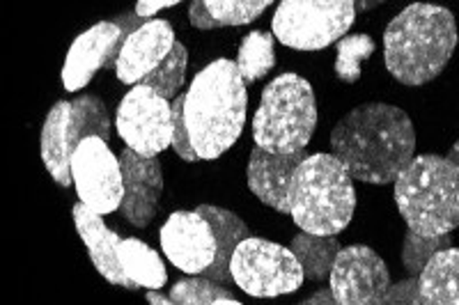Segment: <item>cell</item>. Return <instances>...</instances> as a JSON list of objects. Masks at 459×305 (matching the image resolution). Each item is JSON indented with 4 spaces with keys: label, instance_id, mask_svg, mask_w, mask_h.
<instances>
[{
    "label": "cell",
    "instance_id": "obj_1",
    "mask_svg": "<svg viewBox=\"0 0 459 305\" xmlns=\"http://www.w3.org/2000/svg\"><path fill=\"white\" fill-rule=\"evenodd\" d=\"M331 152L344 163L351 179L363 184H395L416 156V131L397 106L360 104L331 131Z\"/></svg>",
    "mask_w": 459,
    "mask_h": 305
},
{
    "label": "cell",
    "instance_id": "obj_2",
    "mask_svg": "<svg viewBox=\"0 0 459 305\" xmlns=\"http://www.w3.org/2000/svg\"><path fill=\"white\" fill-rule=\"evenodd\" d=\"M457 39L448 7L411 3L384 30V63L397 83L420 88L448 67Z\"/></svg>",
    "mask_w": 459,
    "mask_h": 305
},
{
    "label": "cell",
    "instance_id": "obj_3",
    "mask_svg": "<svg viewBox=\"0 0 459 305\" xmlns=\"http://www.w3.org/2000/svg\"><path fill=\"white\" fill-rule=\"evenodd\" d=\"M248 92L235 60L219 57L195 74L186 92V126L200 161H214L239 140Z\"/></svg>",
    "mask_w": 459,
    "mask_h": 305
},
{
    "label": "cell",
    "instance_id": "obj_4",
    "mask_svg": "<svg viewBox=\"0 0 459 305\" xmlns=\"http://www.w3.org/2000/svg\"><path fill=\"white\" fill-rule=\"evenodd\" d=\"M395 205L413 232L450 234L459 228V166L448 156H413L395 179Z\"/></svg>",
    "mask_w": 459,
    "mask_h": 305
},
{
    "label": "cell",
    "instance_id": "obj_5",
    "mask_svg": "<svg viewBox=\"0 0 459 305\" xmlns=\"http://www.w3.org/2000/svg\"><path fill=\"white\" fill-rule=\"evenodd\" d=\"M287 200L303 232L340 234L354 218V179L333 154H310L294 172Z\"/></svg>",
    "mask_w": 459,
    "mask_h": 305
},
{
    "label": "cell",
    "instance_id": "obj_6",
    "mask_svg": "<svg viewBox=\"0 0 459 305\" xmlns=\"http://www.w3.org/2000/svg\"><path fill=\"white\" fill-rule=\"evenodd\" d=\"M317 129L313 85L299 74H281L262 92L253 118V140L266 152L306 150Z\"/></svg>",
    "mask_w": 459,
    "mask_h": 305
},
{
    "label": "cell",
    "instance_id": "obj_7",
    "mask_svg": "<svg viewBox=\"0 0 459 305\" xmlns=\"http://www.w3.org/2000/svg\"><path fill=\"white\" fill-rule=\"evenodd\" d=\"M356 19L351 0H282L272 19L273 37L294 51H322L340 42Z\"/></svg>",
    "mask_w": 459,
    "mask_h": 305
},
{
    "label": "cell",
    "instance_id": "obj_8",
    "mask_svg": "<svg viewBox=\"0 0 459 305\" xmlns=\"http://www.w3.org/2000/svg\"><path fill=\"white\" fill-rule=\"evenodd\" d=\"M230 271L239 290L255 299L292 294L306 280L294 250L260 237H248L237 246Z\"/></svg>",
    "mask_w": 459,
    "mask_h": 305
},
{
    "label": "cell",
    "instance_id": "obj_9",
    "mask_svg": "<svg viewBox=\"0 0 459 305\" xmlns=\"http://www.w3.org/2000/svg\"><path fill=\"white\" fill-rule=\"evenodd\" d=\"M125 145L141 156H159L172 145V104L145 85H134L115 115Z\"/></svg>",
    "mask_w": 459,
    "mask_h": 305
},
{
    "label": "cell",
    "instance_id": "obj_10",
    "mask_svg": "<svg viewBox=\"0 0 459 305\" xmlns=\"http://www.w3.org/2000/svg\"><path fill=\"white\" fill-rule=\"evenodd\" d=\"M72 177L76 196L92 212L106 216L122 207L125 179H122L120 159L110 152L106 140H81L72 159Z\"/></svg>",
    "mask_w": 459,
    "mask_h": 305
},
{
    "label": "cell",
    "instance_id": "obj_11",
    "mask_svg": "<svg viewBox=\"0 0 459 305\" xmlns=\"http://www.w3.org/2000/svg\"><path fill=\"white\" fill-rule=\"evenodd\" d=\"M331 290L338 305H384L391 274L370 246H347L331 269Z\"/></svg>",
    "mask_w": 459,
    "mask_h": 305
},
{
    "label": "cell",
    "instance_id": "obj_12",
    "mask_svg": "<svg viewBox=\"0 0 459 305\" xmlns=\"http://www.w3.org/2000/svg\"><path fill=\"white\" fill-rule=\"evenodd\" d=\"M161 248L168 262L191 275L204 274L216 257V237L198 212L170 214L161 228Z\"/></svg>",
    "mask_w": 459,
    "mask_h": 305
},
{
    "label": "cell",
    "instance_id": "obj_13",
    "mask_svg": "<svg viewBox=\"0 0 459 305\" xmlns=\"http://www.w3.org/2000/svg\"><path fill=\"white\" fill-rule=\"evenodd\" d=\"M122 179H125V200L122 216L138 230H145L159 212L163 193V172L159 156H141L131 147L120 152Z\"/></svg>",
    "mask_w": 459,
    "mask_h": 305
},
{
    "label": "cell",
    "instance_id": "obj_14",
    "mask_svg": "<svg viewBox=\"0 0 459 305\" xmlns=\"http://www.w3.org/2000/svg\"><path fill=\"white\" fill-rule=\"evenodd\" d=\"M175 30L163 19H150L141 23L136 32L122 47L115 63V74L125 85H138L150 72L159 67L175 47Z\"/></svg>",
    "mask_w": 459,
    "mask_h": 305
},
{
    "label": "cell",
    "instance_id": "obj_15",
    "mask_svg": "<svg viewBox=\"0 0 459 305\" xmlns=\"http://www.w3.org/2000/svg\"><path fill=\"white\" fill-rule=\"evenodd\" d=\"M308 156L306 150L266 152L255 145L248 161V188L266 207L276 209L278 214H290V181Z\"/></svg>",
    "mask_w": 459,
    "mask_h": 305
},
{
    "label": "cell",
    "instance_id": "obj_16",
    "mask_svg": "<svg viewBox=\"0 0 459 305\" xmlns=\"http://www.w3.org/2000/svg\"><path fill=\"white\" fill-rule=\"evenodd\" d=\"M81 140L83 138H81L79 115L74 110L72 101H57L44 119L39 150H42L48 175L60 187H72L74 184L72 159L76 147L81 145Z\"/></svg>",
    "mask_w": 459,
    "mask_h": 305
},
{
    "label": "cell",
    "instance_id": "obj_17",
    "mask_svg": "<svg viewBox=\"0 0 459 305\" xmlns=\"http://www.w3.org/2000/svg\"><path fill=\"white\" fill-rule=\"evenodd\" d=\"M122 30L113 22H100L81 32L74 39L63 67V85L67 92H79L92 81L101 67L108 65L115 44L120 42Z\"/></svg>",
    "mask_w": 459,
    "mask_h": 305
},
{
    "label": "cell",
    "instance_id": "obj_18",
    "mask_svg": "<svg viewBox=\"0 0 459 305\" xmlns=\"http://www.w3.org/2000/svg\"><path fill=\"white\" fill-rule=\"evenodd\" d=\"M72 216L76 232H79V237L88 246V255L92 259L94 269L100 271L110 284H120V287L129 292L141 290L122 269L120 259H117V243L122 239L120 234L106 228V222L101 221V214L92 212L83 202H76L72 209Z\"/></svg>",
    "mask_w": 459,
    "mask_h": 305
},
{
    "label": "cell",
    "instance_id": "obj_19",
    "mask_svg": "<svg viewBox=\"0 0 459 305\" xmlns=\"http://www.w3.org/2000/svg\"><path fill=\"white\" fill-rule=\"evenodd\" d=\"M195 212L203 218H207L216 237V257L212 262V266L204 269L203 275L209 280H214V283H235L232 271H230L232 255H235L237 246L244 239L251 237V230H248V225L237 214L230 212V209L214 207V205H200Z\"/></svg>",
    "mask_w": 459,
    "mask_h": 305
},
{
    "label": "cell",
    "instance_id": "obj_20",
    "mask_svg": "<svg viewBox=\"0 0 459 305\" xmlns=\"http://www.w3.org/2000/svg\"><path fill=\"white\" fill-rule=\"evenodd\" d=\"M423 305H459V248L438 250L418 275Z\"/></svg>",
    "mask_w": 459,
    "mask_h": 305
},
{
    "label": "cell",
    "instance_id": "obj_21",
    "mask_svg": "<svg viewBox=\"0 0 459 305\" xmlns=\"http://www.w3.org/2000/svg\"><path fill=\"white\" fill-rule=\"evenodd\" d=\"M117 259H120L125 274L138 287H145V290H161V287H166L168 271L161 255L157 250H152L141 239H122L117 243Z\"/></svg>",
    "mask_w": 459,
    "mask_h": 305
},
{
    "label": "cell",
    "instance_id": "obj_22",
    "mask_svg": "<svg viewBox=\"0 0 459 305\" xmlns=\"http://www.w3.org/2000/svg\"><path fill=\"white\" fill-rule=\"evenodd\" d=\"M292 250L299 262H301L306 280L324 283V280H329L335 257H338V253L342 248H340V241L335 239V234L324 237V234H310L301 230L292 239Z\"/></svg>",
    "mask_w": 459,
    "mask_h": 305
},
{
    "label": "cell",
    "instance_id": "obj_23",
    "mask_svg": "<svg viewBox=\"0 0 459 305\" xmlns=\"http://www.w3.org/2000/svg\"><path fill=\"white\" fill-rule=\"evenodd\" d=\"M276 37L273 32H260L253 30L244 37L239 53H237V69H239L241 78L246 85L255 83L260 78L272 72L276 65Z\"/></svg>",
    "mask_w": 459,
    "mask_h": 305
},
{
    "label": "cell",
    "instance_id": "obj_24",
    "mask_svg": "<svg viewBox=\"0 0 459 305\" xmlns=\"http://www.w3.org/2000/svg\"><path fill=\"white\" fill-rule=\"evenodd\" d=\"M186 65H188V51L182 42H175L172 51L168 53V57L159 65L154 72L147 74L138 85H145L152 88L157 94H161L163 99H178L179 88L184 85V78H186Z\"/></svg>",
    "mask_w": 459,
    "mask_h": 305
},
{
    "label": "cell",
    "instance_id": "obj_25",
    "mask_svg": "<svg viewBox=\"0 0 459 305\" xmlns=\"http://www.w3.org/2000/svg\"><path fill=\"white\" fill-rule=\"evenodd\" d=\"M172 305H239L237 296L209 278H182L172 284Z\"/></svg>",
    "mask_w": 459,
    "mask_h": 305
},
{
    "label": "cell",
    "instance_id": "obj_26",
    "mask_svg": "<svg viewBox=\"0 0 459 305\" xmlns=\"http://www.w3.org/2000/svg\"><path fill=\"white\" fill-rule=\"evenodd\" d=\"M212 28L248 26L272 7V0H204Z\"/></svg>",
    "mask_w": 459,
    "mask_h": 305
},
{
    "label": "cell",
    "instance_id": "obj_27",
    "mask_svg": "<svg viewBox=\"0 0 459 305\" xmlns=\"http://www.w3.org/2000/svg\"><path fill=\"white\" fill-rule=\"evenodd\" d=\"M335 48H338L335 74L344 83H356L360 78V63L377 51V44L370 35H350L342 37Z\"/></svg>",
    "mask_w": 459,
    "mask_h": 305
},
{
    "label": "cell",
    "instance_id": "obj_28",
    "mask_svg": "<svg viewBox=\"0 0 459 305\" xmlns=\"http://www.w3.org/2000/svg\"><path fill=\"white\" fill-rule=\"evenodd\" d=\"M450 248V234H441V237H423V234L407 230L404 234V243H402V264L407 266L411 275H420L425 269V264L438 253V250Z\"/></svg>",
    "mask_w": 459,
    "mask_h": 305
},
{
    "label": "cell",
    "instance_id": "obj_29",
    "mask_svg": "<svg viewBox=\"0 0 459 305\" xmlns=\"http://www.w3.org/2000/svg\"><path fill=\"white\" fill-rule=\"evenodd\" d=\"M74 110L79 115L81 138H101L108 143L110 140V118L106 110L104 101L100 97L85 94V97L74 99Z\"/></svg>",
    "mask_w": 459,
    "mask_h": 305
},
{
    "label": "cell",
    "instance_id": "obj_30",
    "mask_svg": "<svg viewBox=\"0 0 459 305\" xmlns=\"http://www.w3.org/2000/svg\"><path fill=\"white\" fill-rule=\"evenodd\" d=\"M184 104H186V94L172 99V147H175L179 159L186 161V163H195V161H200V156L195 152L194 143H191L186 115H184Z\"/></svg>",
    "mask_w": 459,
    "mask_h": 305
},
{
    "label": "cell",
    "instance_id": "obj_31",
    "mask_svg": "<svg viewBox=\"0 0 459 305\" xmlns=\"http://www.w3.org/2000/svg\"><path fill=\"white\" fill-rule=\"evenodd\" d=\"M395 303H407V305H423V296H420V283L418 275L402 280V283L391 284L384 296V305H395Z\"/></svg>",
    "mask_w": 459,
    "mask_h": 305
},
{
    "label": "cell",
    "instance_id": "obj_32",
    "mask_svg": "<svg viewBox=\"0 0 459 305\" xmlns=\"http://www.w3.org/2000/svg\"><path fill=\"white\" fill-rule=\"evenodd\" d=\"M178 5H179V0H141V3H136V16L150 22V16H154L157 12L168 10V7H178Z\"/></svg>",
    "mask_w": 459,
    "mask_h": 305
},
{
    "label": "cell",
    "instance_id": "obj_33",
    "mask_svg": "<svg viewBox=\"0 0 459 305\" xmlns=\"http://www.w3.org/2000/svg\"><path fill=\"white\" fill-rule=\"evenodd\" d=\"M331 303H335V296H333V290H331V287H324V290L315 292L313 296H308L306 301H301V305H331Z\"/></svg>",
    "mask_w": 459,
    "mask_h": 305
},
{
    "label": "cell",
    "instance_id": "obj_34",
    "mask_svg": "<svg viewBox=\"0 0 459 305\" xmlns=\"http://www.w3.org/2000/svg\"><path fill=\"white\" fill-rule=\"evenodd\" d=\"M145 301H147V303H152V305H172L170 294L166 296V294H161L159 290H147Z\"/></svg>",
    "mask_w": 459,
    "mask_h": 305
},
{
    "label": "cell",
    "instance_id": "obj_35",
    "mask_svg": "<svg viewBox=\"0 0 459 305\" xmlns=\"http://www.w3.org/2000/svg\"><path fill=\"white\" fill-rule=\"evenodd\" d=\"M446 156H448V159L453 161V163H457V166H459V140H457V143H455L453 147H450V152Z\"/></svg>",
    "mask_w": 459,
    "mask_h": 305
}]
</instances>
